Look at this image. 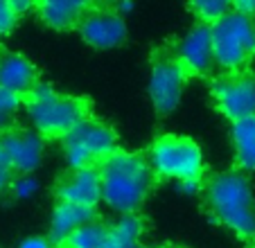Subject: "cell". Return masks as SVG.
<instances>
[{
  "mask_svg": "<svg viewBox=\"0 0 255 248\" xmlns=\"http://www.w3.org/2000/svg\"><path fill=\"white\" fill-rule=\"evenodd\" d=\"M100 176V194L106 208L125 215H138L144 201L151 196L158 178L151 172L144 153H129L125 149H116L111 156L97 162Z\"/></svg>",
  "mask_w": 255,
  "mask_h": 248,
  "instance_id": "cell-1",
  "label": "cell"
},
{
  "mask_svg": "<svg viewBox=\"0 0 255 248\" xmlns=\"http://www.w3.org/2000/svg\"><path fill=\"white\" fill-rule=\"evenodd\" d=\"M203 210L215 224L224 226L242 242H255V194L251 181L240 169L210 174L201 185Z\"/></svg>",
  "mask_w": 255,
  "mask_h": 248,
  "instance_id": "cell-2",
  "label": "cell"
},
{
  "mask_svg": "<svg viewBox=\"0 0 255 248\" xmlns=\"http://www.w3.org/2000/svg\"><path fill=\"white\" fill-rule=\"evenodd\" d=\"M34 131L43 140H61L82 120L93 115V102L82 95H66L50 84H36L34 91L20 97Z\"/></svg>",
  "mask_w": 255,
  "mask_h": 248,
  "instance_id": "cell-3",
  "label": "cell"
},
{
  "mask_svg": "<svg viewBox=\"0 0 255 248\" xmlns=\"http://www.w3.org/2000/svg\"><path fill=\"white\" fill-rule=\"evenodd\" d=\"M147 162L158 181H178L181 187L194 190L208 176L203 151L192 138L176 133H160L147 149Z\"/></svg>",
  "mask_w": 255,
  "mask_h": 248,
  "instance_id": "cell-4",
  "label": "cell"
},
{
  "mask_svg": "<svg viewBox=\"0 0 255 248\" xmlns=\"http://www.w3.org/2000/svg\"><path fill=\"white\" fill-rule=\"evenodd\" d=\"M233 5V2H231ZM212 57L217 72L251 70L255 61V20L231 7L224 18L210 27Z\"/></svg>",
  "mask_w": 255,
  "mask_h": 248,
  "instance_id": "cell-5",
  "label": "cell"
},
{
  "mask_svg": "<svg viewBox=\"0 0 255 248\" xmlns=\"http://www.w3.org/2000/svg\"><path fill=\"white\" fill-rule=\"evenodd\" d=\"M192 79L185 63L178 59L174 41L160 43L149 57V97L158 118L174 113L188 81Z\"/></svg>",
  "mask_w": 255,
  "mask_h": 248,
  "instance_id": "cell-6",
  "label": "cell"
},
{
  "mask_svg": "<svg viewBox=\"0 0 255 248\" xmlns=\"http://www.w3.org/2000/svg\"><path fill=\"white\" fill-rule=\"evenodd\" d=\"M63 156L68 160V169H84V167H97V162L111 156L118 147V133L111 124L104 120L88 115L86 120L68 131L61 140Z\"/></svg>",
  "mask_w": 255,
  "mask_h": 248,
  "instance_id": "cell-7",
  "label": "cell"
},
{
  "mask_svg": "<svg viewBox=\"0 0 255 248\" xmlns=\"http://www.w3.org/2000/svg\"><path fill=\"white\" fill-rule=\"evenodd\" d=\"M210 95L217 111L233 124L255 115V72H219L210 79Z\"/></svg>",
  "mask_w": 255,
  "mask_h": 248,
  "instance_id": "cell-8",
  "label": "cell"
},
{
  "mask_svg": "<svg viewBox=\"0 0 255 248\" xmlns=\"http://www.w3.org/2000/svg\"><path fill=\"white\" fill-rule=\"evenodd\" d=\"M77 32L84 38V43L95 50L120 48L129 36L125 16L118 14L113 5H100V2L91 5V9L79 23Z\"/></svg>",
  "mask_w": 255,
  "mask_h": 248,
  "instance_id": "cell-9",
  "label": "cell"
},
{
  "mask_svg": "<svg viewBox=\"0 0 255 248\" xmlns=\"http://www.w3.org/2000/svg\"><path fill=\"white\" fill-rule=\"evenodd\" d=\"M0 138L5 144L7 160H9V169L14 174V178L29 176L41 165L45 140L34 129H23V126L16 124L14 129L0 133Z\"/></svg>",
  "mask_w": 255,
  "mask_h": 248,
  "instance_id": "cell-10",
  "label": "cell"
},
{
  "mask_svg": "<svg viewBox=\"0 0 255 248\" xmlns=\"http://www.w3.org/2000/svg\"><path fill=\"white\" fill-rule=\"evenodd\" d=\"M174 50L192 77H206L210 81L212 77L219 75L215 57H212V38L208 25L197 23L194 27H190V32L183 38L174 41Z\"/></svg>",
  "mask_w": 255,
  "mask_h": 248,
  "instance_id": "cell-11",
  "label": "cell"
},
{
  "mask_svg": "<svg viewBox=\"0 0 255 248\" xmlns=\"http://www.w3.org/2000/svg\"><path fill=\"white\" fill-rule=\"evenodd\" d=\"M52 192L57 196V203H72L82 208H93L102 201L100 194V176L95 167L84 169H68L59 174L52 185Z\"/></svg>",
  "mask_w": 255,
  "mask_h": 248,
  "instance_id": "cell-12",
  "label": "cell"
},
{
  "mask_svg": "<svg viewBox=\"0 0 255 248\" xmlns=\"http://www.w3.org/2000/svg\"><path fill=\"white\" fill-rule=\"evenodd\" d=\"M41 84V72L25 54L0 48V88L25 97Z\"/></svg>",
  "mask_w": 255,
  "mask_h": 248,
  "instance_id": "cell-13",
  "label": "cell"
},
{
  "mask_svg": "<svg viewBox=\"0 0 255 248\" xmlns=\"http://www.w3.org/2000/svg\"><path fill=\"white\" fill-rule=\"evenodd\" d=\"M91 5L93 2H82V0H50V2H36L34 11L41 18V23L48 25L50 29L70 32L79 27Z\"/></svg>",
  "mask_w": 255,
  "mask_h": 248,
  "instance_id": "cell-14",
  "label": "cell"
},
{
  "mask_svg": "<svg viewBox=\"0 0 255 248\" xmlns=\"http://www.w3.org/2000/svg\"><path fill=\"white\" fill-rule=\"evenodd\" d=\"M97 219V212L93 208H82V205L72 203H57L52 210V219H50V233L48 239L54 246H61L75 230L82 226L91 224Z\"/></svg>",
  "mask_w": 255,
  "mask_h": 248,
  "instance_id": "cell-15",
  "label": "cell"
},
{
  "mask_svg": "<svg viewBox=\"0 0 255 248\" xmlns=\"http://www.w3.org/2000/svg\"><path fill=\"white\" fill-rule=\"evenodd\" d=\"M144 230H147V221L140 215H125L109 224L104 248H142L140 242Z\"/></svg>",
  "mask_w": 255,
  "mask_h": 248,
  "instance_id": "cell-16",
  "label": "cell"
},
{
  "mask_svg": "<svg viewBox=\"0 0 255 248\" xmlns=\"http://www.w3.org/2000/svg\"><path fill=\"white\" fill-rule=\"evenodd\" d=\"M233 149H235V169L253 172L255 169V115L233 124L231 131Z\"/></svg>",
  "mask_w": 255,
  "mask_h": 248,
  "instance_id": "cell-17",
  "label": "cell"
},
{
  "mask_svg": "<svg viewBox=\"0 0 255 248\" xmlns=\"http://www.w3.org/2000/svg\"><path fill=\"white\" fill-rule=\"evenodd\" d=\"M106 228H109V221L95 219L82 226L79 230H75L59 248H104Z\"/></svg>",
  "mask_w": 255,
  "mask_h": 248,
  "instance_id": "cell-18",
  "label": "cell"
},
{
  "mask_svg": "<svg viewBox=\"0 0 255 248\" xmlns=\"http://www.w3.org/2000/svg\"><path fill=\"white\" fill-rule=\"evenodd\" d=\"M231 7L233 5L226 2V0H197V2H190L188 5V11L197 18V23L212 27L217 20L224 18L231 11Z\"/></svg>",
  "mask_w": 255,
  "mask_h": 248,
  "instance_id": "cell-19",
  "label": "cell"
},
{
  "mask_svg": "<svg viewBox=\"0 0 255 248\" xmlns=\"http://www.w3.org/2000/svg\"><path fill=\"white\" fill-rule=\"evenodd\" d=\"M23 106L18 95L0 88V133L14 129L16 126V118H18V111Z\"/></svg>",
  "mask_w": 255,
  "mask_h": 248,
  "instance_id": "cell-20",
  "label": "cell"
},
{
  "mask_svg": "<svg viewBox=\"0 0 255 248\" xmlns=\"http://www.w3.org/2000/svg\"><path fill=\"white\" fill-rule=\"evenodd\" d=\"M18 20L20 18L14 14V9H11L9 2H7V0H0V38L14 32V27L18 25Z\"/></svg>",
  "mask_w": 255,
  "mask_h": 248,
  "instance_id": "cell-21",
  "label": "cell"
},
{
  "mask_svg": "<svg viewBox=\"0 0 255 248\" xmlns=\"http://www.w3.org/2000/svg\"><path fill=\"white\" fill-rule=\"evenodd\" d=\"M34 187H36V183H34L32 176H18V178H14L9 190L14 192L16 196H27L34 192Z\"/></svg>",
  "mask_w": 255,
  "mask_h": 248,
  "instance_id": "cell-22",
  "label": "cell"
},
{
  "mask_svg": "<svg viewBox=\"0 0 255 248\" xmlns=\"http://www.w3.org/2000/svg\"><path fill=\"white\" fill-rule=\"evenodd\" d=\"M18 248H59L48 237H27L18 244Z\"/></svg>",
  "mask_w": 255,
  "mask_h": 248,
  "instance_id": "cell-23",
  "label": "cell"
},
{
  "mask_svg": "<svg viewBox=\"0 0 255 248\" xmlns=\"http://www.w3.org/2000/svg\"><path fill=\"white\" fill-rule=\"evenodd\" d=\"M233 9L255 20V0H237V2H233Z\"/></svg>",
  "mask_w": 255,
  "mask_h": 248,
  "instance_id": "cell-24",
  "label": "cell"
},
{
  "mask_svg": "<svg viewBox=\"0 0 255 248\" xmlns=\"http://www.w3.org/2000/svg\"><path fill=\"white\" fill-rule=\"evenodd\" d=\"M9 5H11V9H14V14L18 16V18H23L27 11H34V5H36V2H25V0L18 2V0H11Z\"/></svg>",
  "mask_w": 255,
  "mask_h": 248,
  "instance_id": "cell-25",
  "label": "cell"
},
{
  "mask_svg": "<svg viewBox=\"0 0 255 248\" xmlns=\"http://www.w3.org/2000/svg\"><path fill=\"white\" fill-rule=\"evenodd\" d=\"M11 183H14V174H9V172H0V196L5 194V192H9Z\"/></svg>",
  "mask_w": 255,
  "mask_h": 248,
  "instance_id": "cell-26",
  "label": "cell"
},
{
  "mask_svg": "<svg viewBox=\"0 0 255 248\" xmlns=\"http://www.w3.org/2000/svg\"><path fill=\"white\" fill-rule=\"evenodd\" d=\"M0 172H9V160H7V151H5V144H2V138H0Z\"/></svg>",
  "mask_w": 255,
  "mask_h": 248,
  "instance_id": "cell-27",
  "label": "cell"
},
{
  "mask_svg": "<svg viewBox=\"0 0 255 248\" xmlns=\"http://www.w3.org/2000/svg\"><path fill=\"white\" fill-rule=\"evenodd\" d=\"M149 248H183V246H174V244H158V246H149Z\"/></svg>",
  "mask_w": 255,
  "mask_h": 248,
  "instance_id": "cell-28",
  "label": "cell"
},
{
  "mask_svg": "<svg viewBox=\"0 0 255 248\" xmlns=\"http://www.w3.org/2000/svg\"><path fill=\"white\" fill-rule=\"evenodd\" d=\"M251 248H255V242H253V244H251Z\"/></svg>",
  "mask_w": 255,
  "mask_h": 248,
  "instance_id": "cell-29",
  "label": "cell"
}]
</instances>
